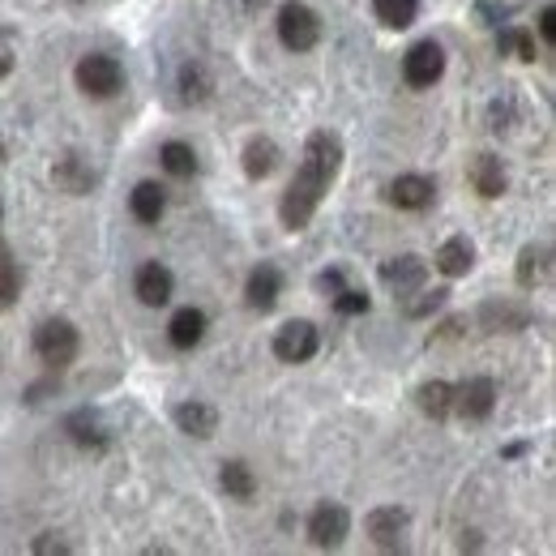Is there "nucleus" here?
I'll return each mask as SVG.
<instances>
[{
    "label": "nucleus",
    "mask_w": 556,
    "mask_h": 556,
    "mask_svg": "<svg viewBox=\"0 0 556 556\" xmlns=\"http://www.w3.org/2000/svg\"><path fill=\"white\" fill-rule=\"evenodd\" d=\"M445 295H450L445 287H437V291L416 287L412 295H399V300H403V313H407V317H428V313H437V308L445 304Z\"/></svg>",
    "instance_id": "cd10ccee"
},
{
    "label": "nucleus",
    "mask_w": 556,
    "mask_h": 556,
    "mask_svg": "<svg viewBox=\"0 0 556 556\" xmlns=\"http://www.w3.org/2000/svg\"><path fill=\"white\" fill-rule=\"evenodd\" d=\"M540 35H544V43H556V9H540Z\"/></svg>",
    "instance_id": "72a5a7b5"
},
{
    "label": "nucleus",
    "mask_w": 556,
    "mask_h": 556,
    "mask_svg": "<svg viewBox=\"0 0 556 556\" xmlns=\"http://www.w3.org/2000/svg\"><path fill=\"white\" fill-rule=\"evenodd\" d=\"M218 484L227 496H236V501H253V492H257V476H253V467L249 463H223V471H218Z\"/></svg>",
    "instance_id": "b1692460"
},
{
    "label": "nucleus",
    "mask_w": 556,
    "mask_h": 556,
    "mask_svg": "<svg viewBox=\"0 0 556 556\" xmlns=\"http://www.w3.org/2000/svg\"><path fill=\"white\" fill-rule=\"evenodd\" d=\"M351 531V514L339 501H321L313 514H308V540L317 548H339Z\"/></svg>",
    "instance_id": "39448f33"
},
{
    "label": "nucleus",
    "mask_w": 556,
    "mask_h": 556,
    "mask_svg": "<svg viewBox=\"0 0 556 556\" xmlns=\"http://www.w3.org/2000/svg\"><path fill=\"white\" fill-rule=\"evenodd\" d=\"M484 326L488 330H522L531 317L522 313V308H514V304H484Z\"/></svg>",
    "instance_id": "bb28decb"
},
{
    "label": "nucleus",
    "mask_w": 556,
    "mask_h": 556,
    "mask_svg": "<svg viewBox=\"0 0 556 556\" xmlns=\"http://www.w3.org/2000/svg\"><path fill=\"white\" fill-rule=\"evenodd\" d=\"M0 214H4V206H0Z\"/></svg>",
    "instance_id": "4c0bfd02"
},
{
    "label": "nucleus",
    "mask_w": 556,
    "mask_h": 556,
    "mask_svg": "<svg viewBox=\"0 0 556 556\" xmlns=\"http://www.w3.org/2000/svg\"><path fill=\"white\" fill-rule=\"evenodd\" d=\"M206 313L202 308H180L176 317H172V326H167V343L176 351H193L202 339H206Z\"/></svg>",
    "instance_id": "ddd939ff"
},
{
    "label": "nucleus",
    "mask_w": 556,
    "mask_h": 556,
    "mask_svg": "<svg viewBox=\"0 0 556 556\" xmlns=\"http://www.w3.org/2000/svg\"><path fill=\"white\" fill-rule=\"evenodd\" d=\"M206 86L210 81H206V73H202V65H185V73H180V90H185V99H189V103H193V99L202 103V99L210 94Z\"/></svg>",
    "instance_id": "7c9ffc66"
},
{
    "label": "nucleus",
    "mask_w": 556,
    "mask_h": 556,
    "mask_svg": "<svg viewBox=\"0 0 556 556\" xmlns=\"http://www.w3.org/2000/svg\"><path fill=\"white\" fill-rule=\"evenodd\" d=\"M334 300V308L343 313V317H359V313H368V295L364 291H355V287H343L339 295H330Z\"/></svg>",
    "instance_id": "2f4dec72"
},
{
    "label": "nucleus",
    "mask_w": 556,
    "mask_h": 556,
    "mask_svg": "<svg viewBox=\"0 0 556 556\" xmlns=\"http://www.w3.org/2000/svg\"><path fill=\"white\" fill-rule=\"evenodd\" d=\"M278 167V146L270 138H253L244 146V176L249 180H266Z\"/></svg>",
    "instance_id": "5701e85b"
},
{
    "label": "nucleus",
    "mask_w": 556,
    "mask_h": 556,
    "mask_svg": "<svg viewBox=\"0 0 556 556\" xmlns=\"http://www.w3.org/2000/svg\"><path fill=\"white\" fill-rule=\"evenodd\" d=\"M0 163H4V141H0Z\"/></svg>",
    "instance_id": "e433bc0d"
},
{
    "label": "nucleus",
    "mask_w": 556,
    "mask_h": 556,
    "mask_svg": "<svg viewBox=\"0 0 556 556\" xmlns=\"http://www.w3.org/2000/svg\"><path fill=\"white\" fill-rule=\"evenodd\" d=\"M492 407H496V386L488 377H467L463 386H454V416L488 419Z\"/></svg>",
    "instance_id": "1a4fd4ad"
},
{
    "label": "nucleus",
    "mask_w": 556,
    "mask_h": 556,
    "mask_svg": "<svg viewBox=\"0 0 556 556\" xmlns=\"http://www.w3.org/2000/svg\"><path fill=\"white\" fill-rule=\"evenodd\" d=\"M73 81H77V90L90 94V99H112V94H121V86H125V65H121L116 56L94 52V56H81V61H77Z\"/></svg>",
    "instance_id": "f03ea898"
},
{
    "label": "nucleus",
    "mask_w": 556,
    "mask_h": 556,
    "mask_svg": "<svg viewBox=\"0 0 556 556\" xmlns=\"http://www.w3.org/2000/svg\"><path fill=\"white\" fill-rule=\"evenodd\" d=\"M424 278H428V262L416 257V253L390 257V262L381 266V282L394 291V300H399V295H412L416 287H424Z\"/></svg>",
    "instance_id": "9d476101"
},
{
    "label": "nucleus",
    "mask_w": 556,
    "mask_h": 556,
    "mask_svg": "<svg viewBox=\"0 0 556 556\" xmlns=\"http://www.w3.org/2000/svg\"><path fill=\"white\" fill-rule=\"evenodd\" d=\"M129 210H134V218H138V223L154 227V223L163 218V210H167V193H163V185H154V180H141L138 189L129 193Z\"/></svg>",
    "instance_id": "6ab92c4d"
},
{
    "label": "nucleus",
    "mask_w": 556,
    "mask_h": 556,
    "mask_svg": "<svg viewBox=\"0 0 556 556\" xmlns=\"http://www.w3.org/2000/svg\"><path fill=\"white\" fill-rule=\"evenodd\" d=\"M35 553H73L65 540H35Z\"/></svg>",
    "instance_id": "c9c22d12"
},
{
    "label": "nucleus",
    "mask_w": 556,
    "mask_h": 556,
    "mask_svg": "<svg viewBox=\"0 0 556 556\" xmlns=\"http://www.w3.org/2000/svg\"><path fill=\"white\" fill-rule=\"evenodd\" d=\"M172 416H176V428H180V432H189V437H198V441L214 437V428H218V412H214L210 403H198V399H193V403H180Z\"/></svg>",
    "instance_id": "f3484780"
},
{
    "label": "nucleus",
    "mask_w": 556,
    "mask_h": 556,
    "mask_svg": "<svg viewBox=\"0 0 556 556\" xmlns=\"http://www.w3.org/2000/svg\"><path fill=\"white\" fill-rule=\"evenodd\" d=\"M35 355L48 364V368H70L77 359V330L65 317H52L35 330Z\"/></svg>",
    "instance_id": "20e7f679"
},
{
    "label": "nucleus",
    "mask_w": 556,
    "mask_h": 556,
    "mask_svg": "<svg viewBox=\"0 0 556 556\" xmlns=\"http://www.w3.org/2000/svg\"><path fill=\"white\" fill-rule=\"evenodd\" d=\"M321 348V334L313 321H287L275 334V355L282 364H308Z\"/></svg>",
    "instance_id": "0eeeda50"
},
{
    "label": "nucleus",
    "mask_w": 556,
    "mask_h": 556,
    "mask_svg": "<svg viewBox=\"0 0 556 556\" xmlns=\"http://www.w3.org/2000/svg\"><path fill=\"white\" fill-rule=\"evenodd\" d=\"M52 180H56V189H65V193H73V198H81V193H90L94 172H90L77 154H65V159L52 167Z\"/></svg>",
    "instance_id": "412c9836"
},
{
    "label": "nucleus",
    "mask_w": 556,
    "mask_h": 556,
    "mask_svg": "<svg viewBox=\"0 0 556 556\" xmlns=\"http://www.w3.org/2000/svg\"><path fill=\"white\" fill-rule=\"evenodd\" d=\"M416 399L424 416H432V419L454 416V386H450V381H424L416 390Z\"/></svg>",
    "instance_id": "4be33fe9"
},
{
    "label": "nucleus",
    "mask_w": 556,
    "mask_h": 556,
    "mask_svg": "<svg viewBox=\"0 0 556 556\" xmlns=\"http://www.w3.org/2000/svg\"><path fill=\"white\" fill-rule=\"evenodd\" d=\"M407 527H412V518H407V509H399V505H381V509L368 514V535H372V544L386 548V553H399V548L407 544Z\"/></svg>",
    "instance_id": "6e6552de"
},
{
    "label": "nucleus",
    "mask_w": 556,
    "mask_h": 556,
    "mask_svg": "<svg viewBox=\"0 0 556 556\" xmlns=\"http://www.w3.org/2000/svg\"><path fill=\"white\" fill-rule=\"evenodd\" d=\"M390 202L399 210H428L437 202V185L428 176H399L390 185Z\"/></svg>",
    "instance_id": "4468645a"
},
{
    "label": "nucleus",
    "mask_w": 556,
    "mask_h": 556,
    "mask_svg": "<svg viewBox=\"0 0 556 556\" xmlns=\"http://www.w3.org/2000/svg\"><path fill=\"white\" fill-rule=\"evenodd\" d=\"M496 43H501V52H514V56H518V61H527V65L535 61V35H531V30H522V26L501 30V39H496Z\"/></svg>",
    "instance_id": "c85d7f7f"
},
{
    "label": "nucleus",
    "mask_w": 556,
    "mask_h": 556,
    "mask_svg": "<svg viewBox=\"0 0 556 556\" xmlns=\"http://www.w3.org/2000/svg\"><path fill=\"white\" fill-rule=\"evenodd\" d=\"M278 295H282V275H278L275 266H257L249 282H244V300H249V308H257V313H270L278 304Z\"/></svg>",
    "instance_id": "f8f14e48"
},
{
    "label": "nucleus",
    "mask_w": 556,
    "mask_h": 556,
    "mask_svg": "<svg viewBox=\"0 0 556 556\" xmlns=\"http://www.w3.org/2000/svg\"><path fill=\"white\" fill-rule=\"evenodd\" d=\"M441 73H445V52H441V43H432V39H419L416 48L403 56V77H407V86H416V90L437 86Z\"/></svg>",
    "instance_id": "423d86ee"
},
{
    "label": "nucleus",
    "mask_w": 556,
    "mask_h": 556,
    "mask_svg": "<svg viewBox=\"0 0 556 556\" xmlns=\"http://www.w3.org/2000/svg\"><path fill=\"white\" fill-rule=\"evenodd\" d=\"M13 61H17L13 35H9V30H0V77H9V73H13Z\"/></svg>",
    "instance_id": "473e14b6"
},
{
    "label": "nucleus",
    "mask_w": 556,
    "mask_h": 556,
    "mask_svg": "<svg viewBox=\"0 0 556 556\" xmlns=\"http://www.w3.org/2000/svg\"><path fill=\"white\" fill-rule=\"evenodd\" d=\"M372 13L390 30H407L419 17V0H372Z\"/></svg>",
    "instance_id": "393cba45"
},
{
    "label": "nucleus",
    "mask_w": 556,
    "mask_h": 556,
    "mask_svg": "<svg viewBox=\"0 0 556 556\" xmlns=\"http://www.w3.org/2000/svg\"><path fill=\"white\" fill-rule=\"evenodd\" d=\"M17 291H22V270H17L13 253L0 244V304H9Z\"/></svg>",
    "instance_id": "c756f323"
},
{
    "label": "nucleus",
    "mask_w": 556,
    "mask_h": 556,
    "mask_svg": "<svg viewBox=\"0 0 556 556\" xmlns=\"http://www.w3.org/2000/svg\"><path fill=\"white\" fill-rule=\"evenodd\" d=\"M317 287H321L326 295H339V291L348 287V282H343V270H326V275L317 278Z\"/></svg>",
    "instance_id": "f704fd0d"
},
{
    "label": "nucleus",
    "mask_w": 556,
    "mask_h": 556,
    "mask_svg": "<svg viewBox=\"0 0 556 556\" xmlns=\"http://www.w3.org/2000/svg\"><path fill=\"white\" fill-rule=\"evenodd\" d=\"M553 278V249L548 244H527L518 253V287H544Z\"/></svg>",
    "instance_id": "dca6fc26"
},
{
    "label": "nucleus",
    "mask_w": 556,
    "mask_h": 556,
    "mask_svg": "<svg viewBox=\"0 0 556 556\" xmlns=\"http://www.w3.org/2000/svg\"><path fill=\"white\" fill-rule=\"evenodd\" d=\"M339 167H343V141L334 138V134H326V129H317L308 138V146H304V159L295 167V180L287 185V193L278 202V218H282L287 231H304L313 223L321 198L339 180Z\"/></svg>",
    "instance_id": "f257e3e1"
},
{
    "label": "nucleus",
    "mask_w": 556,
    "mask_h": 556,
    "mask_svg": "<svg viewBox=\"0 0 556 556\" xmlns=\"http://www.w3.org/2000/svg\"><path fill=\"white\" fill-rule=\"evenodd\" d=\"M134 291H138V300L146 308H163L172 300V291H176V278H172V270L163 262H146V266H138Z\"/></svg>",
    "instance_id": "9b49d317"
},
{
    "label": "nucleus",
    "mask_w": 556,
    "mask_h": 556,
    "mask_svg": "<svg viewBox=\"0 0 556 556\" xmlns=\"http://www.w3.org/2000/svg\"><path fill=\"white\" fill-rule=\"evenodd\" d=\"M65 428H70V437L81 450H94V454L108 450V441H112V437H108V424L94 416V412H73Z\"/></svg>",
    "instance_id": "aec40b11"
},
{
    "label": "nucleus",
    "mask_w": 556,
    "mask_h": 556,
    "mask_svg": "<svg viewBox=\"0 0 556 556\" xmlns=\"http://www.w3.org/2000/svg\"><path fill=\"white\" fill-rule=\"evenodd\" d=\"M275 26L287 52H313L317 39H321V17H317L308 4H300V0H287V4L278 9Z\"/></svg>",
    "instance_id": "7ed1b4c3"
},
{
    "label": "nucleus",
    "mask_w": 556,
    "mask_h": 556,
    "mask_svg": "<svg viewBox=\"0 0 556 556\" xmlns=\"http://www.w3.org/2000/svg\"><path fill=\"white\" fill-rule=\"evenodd\" d=\"M159 159H163V167H167L172 176H180V180H189V176L198 172V150H193L189 141H167V146L159 150Z\"/></svg>",
    "instance_id": "a878e982"
},
{
    "label": "nucleus",
    "mask_w": 556,
    "mask_h": 556,
    "mask_svg": "<svg viewBox=\"0 0 556 556\" xmlns=\"http://www.w3.org/2000/svg\"><path fill=\"white\" fill-rule=\"evenodd\" d=\"M437 270L445 278H463L471 275V266H476V244L467 240V236H454V240H445L441 249H437Z\"/></svg>",
    "instance_id": "2eb2a0df"
},
{
    "label": "nucleus",
    "mask_w": 556,
    "mask_h": 556,
    "mask_svg": "<svg viewBox=\"0 0 556 556\" xmlns=\"http://www.w3.org/2000/svg\"><path fill=\"white\" fill-rule=\"evenodd\" d=\"M467 176H471L476 193H480V198H488V202L505 193V167H501V159H496V154H476Z\"/></svg>",
    "instance_id": "a211bd4d"
}]
</instances>
